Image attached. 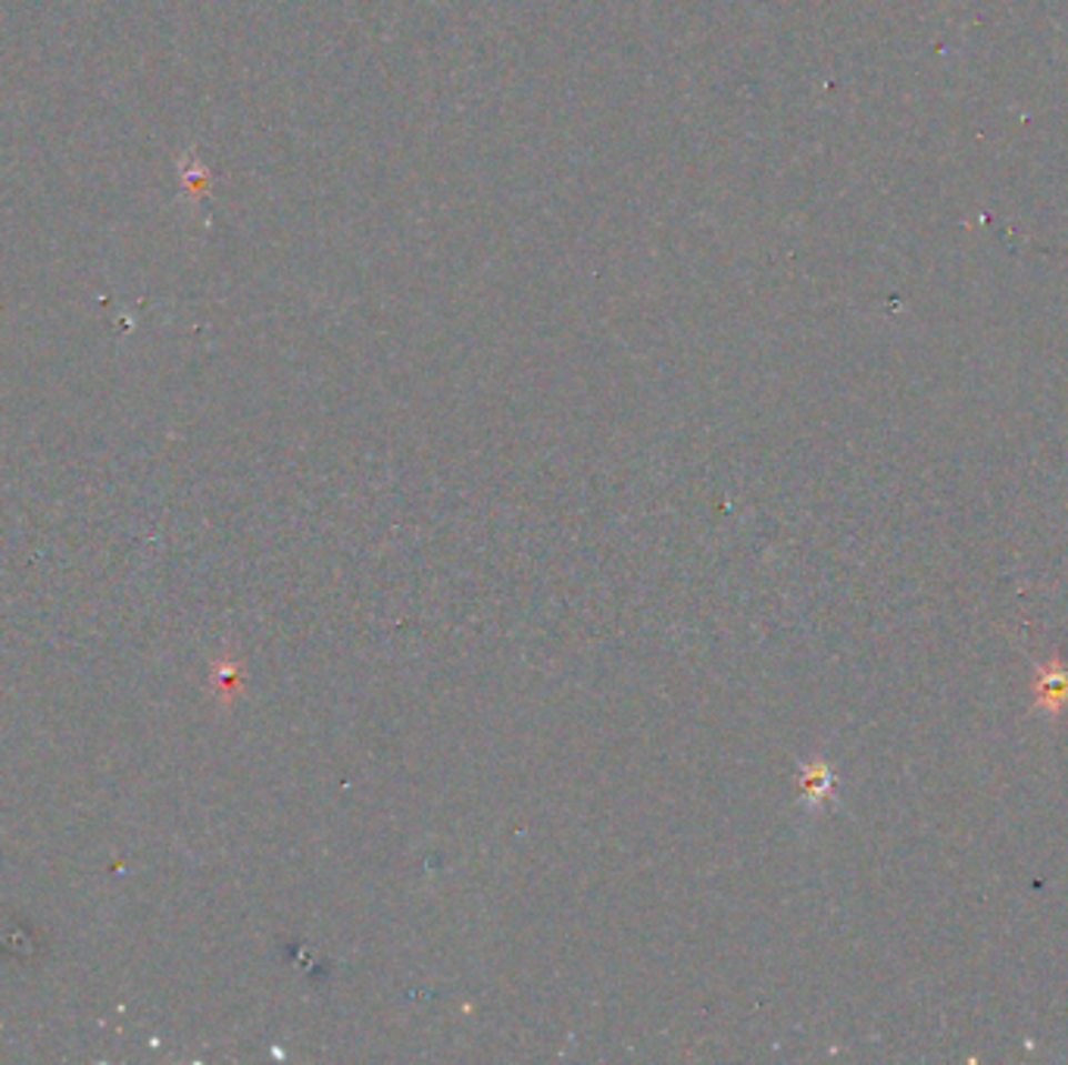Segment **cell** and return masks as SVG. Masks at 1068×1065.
<instances>
[{
    "instance_id": "obj_1",
    "label": "cell",
    "mask_w": 1068,
    "mask_h": 1065,
    "mask_svg": "<svg viewBox=\"0 0 1068 1065\" xmlns=\"http://www.w3.org/2000/svg\"><path fill=\"white\" fill-rule=\"evenodd\" d=\"M1035 700H1031V713H1044L1047 719L1062 716L1068 710V666L1052 656L1047 663L1035 666Z\"/></svg>"
},
{
    "instance_id": "obj_2",
    "label": "cell",
    "mask_w": 1068,
    "mask_h": 1065,
    "mask_svg": "<svg viewBox=\"0 0 1068 1065\" xmlns=\"http://www.w3.org/2000/svg\"><path fill=\"white\" fill-rule=\"evenodd\" d=\"M803 797L809 800L813 806L825 803V800H835V778H832V768L825 766L822 760L803 766Z\"/></svg>"
}]
</instances>
